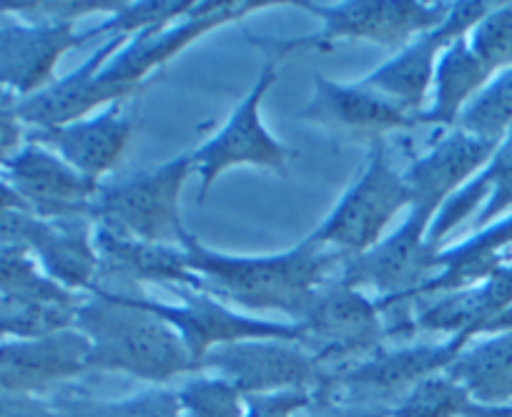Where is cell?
Listing matches in <instances>:
<instances>
[{
	"label": "cell",
	"mask_w": 512,
	"mask_h": 417,
	"mask_svg": "<svg viewBox=\"0 0 512 417\" xmlns=\"http://www.w3.org/2000/svg\"><path fill=\"white\" fill-rule=\"evenodd\" d=\"M186 262L201 279V292L221 299L251 317L279 315L284 322H302L317 294L339 277L342 254L322 247L312 237L282 254H226L206 247L191 234L184 242Z\"/></svg>",
	"instance_id": "obj_1"
},
{
	"label": "cell",
	"mask_w": 512,
	"mask_h": 417,
	"mask_svg": "<svg viewBox=\"0 0 512 417\" xmlns=\"http://www.w3.org/2000/svg\"><path fill=\"white\" fill-rule=\"evenodd\" d=\"M136 294L93 289L76 309V330L91 342V370L166 385L196 372L179 332L146 309Z\"/></svg>",
	"instance_id": "obj_2"
},
{
	"label": "cell",
	"mask_w": 512,
	"mask_h": 417,
	"mask_svg": "<svg viewBox=\"0 0 512 417\" xmlns=\"http://www.w3.org/2000/svg\"><path fill=\"white\" fill-rule=\"evenodd\" d=\"M292 6L319 21V31L302 38H251L269 58L284 61L297 51H332L334 43L364 41L397 53L422 33L445 21L450 3L425 0H344V3H314L297 0Z\"/></svg>",
	"instance_id": "obj_3"
},
{
	"label": "cell",
	"mask_w": 512,
	"mask_h": 417,
	"mask_svg": "<svg viewBox=\"0 0 512 417\" xmlns=\"http://www.w3.org/2000/svg\"><path fill=\"white\" fill-rule=\"evenodd\" d=\"M191 174L194 161L186 151L118 184L101 186L91 206V222L139 242L184 247L191 232L181 217V196Z\"/></svg>",
	"instance_id": "obj_4"
},
{
	"label": "cell",
	"mask_w": 512,
	"mask_h": 417,
	"mask_svg": "<svg viewBox=\"0 0 512 417\" xmlns=\"http://www.w3.org/2000/svg\"><path fill=\"white\" fill-rule=\"evenodd\" d=\"M410 204L405 171L392 164L384 139L372 141L362 171L309 237L344 259L362 257L387 237L390 224L402 209H410Z\"/></svg>",
	"instance_id": "obj_5"
},
{
	"label": "cell",
	"mask_w": 512,
	"mask_h": 417,
	"mask_svg": "<svg viewBox=\"0 0 512 417\" xmlns=\"http://www.w3.org/2000/svg\"><path fill=\"white\" fill-rule=\"evenodd\" d=\"M277 3L267 0H224V3H199L194 13L166 28H149L128 38L126 46L98 71L96 91L101 109L111 103L128 101L136 91L149 83V78L164 66H169L179 53H184L191 43L201 41L216 28L226 23L241 21L256 11H264Z\"/></svg>",
	"instance_id": "obj_6"
},
{
	"label": "cell",
	"mask_w": 512,
	"mask_h": 417,
	"mask_svg": "<svg viewBox=\"0 0 512 417\" xmlns=\"http://www.w3.org/2000/svg\"><path fill=\"white\" fill-rule=\"evenodd\" d=\"M279 66H282L279 58H269L256 76L254 86L236 103L224 126L191 151L194 174L199 176V204H204L206 196L211 194V186L236 166H256L282 176L289 171L294 151L269 131L262 116L264 101L279 81Z\"/></svg>",
	"instance_id": "obj_7"
},
{
	"label": "cell",
	"mask_w": 512,
	"mask_h": 417,
	"mask_svg": "<svg viewBox=\"0 0 512 417\" xmlns=\"http://www.w3.org/2000/svg\"><path fill=\"white\" fill-rule=\"evenodd\" d=\"M467 345L470 342L462 337H447L437 345L382 347L352 365L324 370L317 390L349 405L392 410L425 377L445 372Z\"/></svg>",
	"instance_id": "obj_8"
},
{
	"label": "cell",
	"mask_w": 512,
	"mask_h": 417,
	"mask_svg": "<svg viewBox=\"0 0 512 417\" xmlns=\"http://www.w3.org/2000/svg\"><path fill=\"white\" fill-rule=\"evenodd\" d=\"M299 327L302 345L322 370L364 360L387 340V322L374 297L339 277L317 294Z\"/></svg>",
	"instance_id": "obj_9"
},
{
	"label": "cell",
	"mask_w": 512,
	"mask_h": 417,
	"mask_svg": "<svg viewBox=\"0 0 512 417\" xmlns=\"http://www.w3.org/2000/svg\"><path fill=\"white\" fill-rule=\"evenodd\" d=\"M440 247L427 242V232L405 222L362 257L344 259L339 279L362 292H374L382 315L395 317L420 299L422 289L440 274Z\"/></svg>",
	"instance_id": "obj_10"
},
{
	"label": "cell",
	"mask_w": 512,
	"mask_h": 417,
	"mask_svg": "<svg viewBox=\"0 0 512 417\" xmlns=\"http://www.w3.org/2000/svg\"><path fill=\"white\" fill-rule=\"evenodd\" d=\"M179 302H161V299L139 294L141 304L154 315L169 322L189 350L191 362L199 372L201 362L211 350L246 340H297L302 342V327L297 322L262 320L229 307L221 299L199 289H171Z\"/></svg>",
	"instance_id": "obj_11"
},
{
	"label": "cell",
	"mask_w": 512,
	"mask_h": 417,
	"mask_svg": "<svg viewBox=\"0 0 512 417\" xmlns=\"http://www.w3.org/2000/svg\"><path fill=\"white\" fill-rule=\"evenodd\" d=\"M249 395L282 390H317L324 370L297 340H246L211 350L199 367Z\"/></svg>",
	"instance_id": "obj_12"
},
{
	"label": "cell",
	"mask_w": 512,
	"mask_h": 417,
	"mask_svg": "<svg viewBox=\"0 0 512 417\" xmlns=\"http://www.w3.org/2000/svg\"><path fill=\"white\" fill-rule=\"evenodd\" d=\"M495 149L497 144L492 141L475 139L460 129L445 131L405 169V181L412 194L407 222L430 234L442 206L485 169Z\"/></svg>",
	"instance_id": "obj_13"
},
{
	"label": "cell",
	"mask_w": 512,
	"mask_h": 417,
	"mask_svg": "<svg viewBox=\"0 0 512 417\" xmlns=\"http://www.w3.org/2000/svg\"><path fill=\"white\" fill-rule=\"evenodd\" d=\"M512 330V267H502L485 282L460 292L440 294L415 304L405 340L420 332H442L472 342Z\"/></svg>",
	"instance_id": "obj_14"
},
{
	"label": "cell",
	"mask_w": 512,
	"mask_h": 417,
	"mask_svg": "<svg viewBox=\"0 0 512 417\" xmlns=\"http://www.w3.org/2000/svg\"><path fill=\"white\" fill-rule=\"evenodd\" d=\"M299 121H309L332 134L349 139L379 141L392 131L417 126V119L397 106L395 101L372 91L362 81H334L327 76H314V88L304 109H299Z\"/></svg>",
	"instance_id": "obj_15"
},
{
	"label": "cell",
	"mask_w": 512,
	"mask_h": 417,
	"mask_svg": "<svg viewBox=\"0 0 512 417\" xmlns=\"http://www.w3.org/2000/svg\"><path fill=\"white\" fill-rule=\"evenodd\" d=\"M98 282L93 289L113 294H136L144 284L169 289H199L201 279L191 272L181 247L139 242L96 227Z\"/></svg>",
	"instance_id": "obj_16"
},
{
	"label": "cell",
	"mask_w": 512,
	"mask_h": 417,
	"mask_svg": "<svg viewBox=\"0 0 512 417\" xmlns=\"http://www.w3.org/2000/svg\"><path fill=\"white\" fill-rule=\"evenodd\" d=\"M8 176L16 194L36 217L91 219V206L101 184L78 174L71 164L41 144H31L8 164Z\"/></svg>",
	"instance_id": "obj_17"
},
{
	"label": "cell",
	"mask_w": 512,
	"mask_h": 417,
	"mask_svg": "<svg viewBox=\"0 0 512 417\" xmlns=\"http://www.w3.org/2000/svg\"><path fill=\"white\" fill-rule=\"evenodd\" d=\"M134 131V116L126 109V101H118L73 124L41 129L36 141L61 156L78 174L101 184L103 176L123 161Z\"/></svg>",
	"instance_id": "obj_18"
},
{
	"label": "cell",
	"mask_w": 512,
	"mask_h": 417,
	"mask_svg": "<svg viewBox=\"0 0 512 417\" xmlns=\"http://www.w3.org/2000/svg\"><path fill=\"white\" fill-rule=\"evenodd\" d=\"M91 370V342L73 330L0 345V392L31 395Z\"/></svg>",
	"instance_id": "obj_19"
},
{
	"label": "cell",
	"mask_w": 512,
	"mask_h": 417,
	"mask_svg": "<svg viewBox=\"0 0 512 417\" xmlns=\"http://www.w3.org/2000/svg\"><path fill=\"white\" fill-rule=\"evenodd\" d=\"M93 38V31L78 33L76 23L8 28L0 33V83L26 98L36 96L53 83L58 61Z\"/></svg>",
	"instance_id": "obj_20"
},
{
	"label": "cell",
	"mask_w": 512,
	"mask_h": 417,
	"mask_svg": "<svg viewBox=\"0 0 512 417\" xmlns=\"http://www.w3.org/2000/svg\"><path fill=\"white\" fill-rule=\"evenodd\" d=\"M507 209H512V129L502 136L485 169L442 206V212L437 214L435 224L427 234V242L442 247V242L472 214H475L472 227L475 232H480V229L500 222Z\"/></svg>",
	"instance_id": "obj_21"
},
{
	"label": "cell",
	"mask_w": 512,
	"mask_h": 417,
	"mask_svg": "<svg viewBox=\"0 0 512 417\" xmlns=\"http://www.w3.org/2000/svg\"><path fill=\"white\" fill-rule=\"evenodd\" d=\"M126 36H108L103 38L101 46L81 63L73 73H68L61 81H53L51 86L43 88L41 93L31 98H23L16 109L23 124L41 129H53V126H66L73 121H81L86 116L96 114L101 109L96 91V76L123 46Z\"/></svg>",
	"instance_id": "obj_22"
},
{
	"label": "cell",
	"mask_w": 512,
	"mask_h": 417,
	"mask_svg": "<svg viewBox=\"0 0 512 417\" xmlns=\"http://www.w3.org/2000/svg\"><path fill=\"white\" fill-rule=\"evenodd\" d=\"M450 43H455V38L440 23L437 28L422 33L415 41L407 43L405 48L392 53L387 61L379 63L374 71H369L359 81L372 88V91L382 93L384 98L395 101L397 106L410 111L417 119L430 103L437 61H440V56Z\"/></svg>",
	"instance_id": "obj_23"
},
{
	"label": "cell",
	"mask_w": 512,
	"mask_h": 417,
	"mask_svg": "<svg viewBox=\"0 0 512 417\" xmlns=\"http://www.w3.org/2000/svg\"><path fill=\"white\" fill-rule=\"evenodd\" d=\"M41 272L73 294H91L98 282L96 224L91 219H58L31 249Z\"/></svg>",
	"instance_id": "obj_24"
},
{
	"label": "cell",
	"mask_w": 512,
	"mask_h": 417,
	"mask_svg": "<svg viewBox=\"0 0 512 417\" xmlns=\"http://www.w3.org/2000/svg\"><path fill=\"white\" fill-rule=\"evenodd\" d=\"M492 81V73L482 66L480 58L472 53L467 38L450 43L437 61L435 81L427 109L417 116V124L435 126L442 134L452 131L460 121L462 111L470 106L472 98Z\"/></svg>",
	"instance_id": "obj_25"
},
{
	"label": "cell",
	"mask_w": 512,
	"mask_h": 417,
	"mask_svg": "<svg viewBox=\"0 0 512 417\" xmlns=\"http://www.w3.org/2000/svg\"><path fill=\"white\" fill-rule=\"evenodd\" d=\"M447 372L477 405L512 402V330L472 340Z\"/></svg>",
	"instance_id": "obj_26"
},
{
	"label": "cell",
	"mask_w": 512,
	"mask_h": 417,
	"mask_svg": "<svg viewBox=\"0 0 512 417\" xmlns=\"http://www.w3.org/2000/svg\"><path fill=\"white\" fill-rule=\"evenodd\" d=\"M81 294H0V337L38 340L76 327Z\"/></svg>",
	"instance_id": "obj_27"
},
{
	"label": "cell",
	"mask_w": 512,
	"mask_h": 417,
	"mask_svg": "<svg viewBox=\"0 0 512 417\" xmlns=\"http://www.w3.org/2000/svg\"><path fill=\"white\" fill-rule=\"evenodd\" d=\"M455 129L500 144L502 136L512 129V68L492 76V81L462 111Z\"/></svg>",
	"instance_id": "obj_28"
},
{
	"label": "cell",
	"mask_w": 512,
	"mask_h": 417,
	"mask_svg": "<svg viewBox=\"0 0 512 417\" xmlns=\"http://www.w3.org/2000/svg\"><path fill=\"white\" fill-rule=\"evenodd\" d=\"M470 405L472 400L465 387L445 370L425 377L420 385L412 387L392 407L390 417H465Z\"/></svg>",
	"instance_id": "obj_29"
},
{
	"label": "cell",
	"mask_w": 512,
	"mask_h": 417,
	"mask_svg": "<svg viewBox=\"0 0 512 417\" xmlns=\"http://www.w3.org/2000/svg\"><path fill=\"white\" fill-rule=\"evenodd\" d=\"M199 3L194 0H141V3H123L118 13H113L106 23L93 28L96 38L126 36L134 38L136 33H144L149 28H166L171 23L181 21Z\"/></svg>",
	"instance_id": "obj_30"
},
{
	"label": "cell",
	"mask_w": 512,
	"mask_h": 417,
	"mask_svg": "<svg viewBox=\"0 0 512 417\" xmlns=\"http://www.w3.org/2000/svg\"><path fill=\"white\" fill-rule=\"evenodd\" d=\"M66 417H184L179 392L154 387L123 400H81L63 407Z\"/></svg>",
	"instance_id": "obj_31"
},
{
	"label": "cell",
	"mask_w": 512,
	"mask_h": 417,
	"mask_svg": "<svg viewBox=\"0 0 512 417\" xmlns=\"http://www.w3.org/2000/svg\"><path fill=\"white\" fill-rule=\"evenodd\" d=\"M184 417H244L246 402L236 387L211 375H199L179 387Z\"/></svg>",
	"instance_id": "obj_32"
},
{
	"label": "cell",
	"mask_w": 512,
	"mask_h": 417,
	"mask_svg": "<svg viewBox=\"0 0 512 417\" xmlns=\"http://www.w3.org/2000/svg\"><path fill=\"white\" fill-rule=\"evenodd\" d=\"M467 43L492 76L512 68V3H495L492 11L472 28Z\"/></svg>",
	"instance_id": "obj_33"
},
{
	"label": "cell",
	"mask_w": 512,
	"mask_h": 417,
	"mask_svg": "<svg viewBox=\"0 0 512 417\" xmlns=\"http://www.w3.org/2000/svg\"><path fill=\"white\" fill-rule=\"evenodd\" d=\"M28 249L0 247V294H61ZM73 294V292H71Z\"/></svg>",
	"instance_id": "obj_34"
},
{
	"label": "cell",
	"mask_w": 512,
	"mask_h": 417,
	"mask_svg": "<svg viewBox=\"0 0 512 417\" xmlns=\"http://www.w3.org/2000/svg\"><path fill=\"white\" fill-rule=\"evenodd\" d=\"M244 417H297L314 402V390H282L244 397Z\"/></svg>",
	"instance_id": "obj_35"
},
{
	"label": "cell",
	"mask_w": 512,
	"mask_h": 417,
	"mask_svg": "<svg viewBox=\"0 0 512 417\" xmlns=\"http://www.w3.org/2000/svg\"><path fill=\"white\" fill-rule=\"evenodd\" d=\"M392 410H382V407H362L349 405V402L332 400L324 392L314 390V402L307 410V417H390Z\"/></svg>",
	"instance_id": "obj_36"
},
{
	"label": "cell",
	"mask_w": 512,
	"mask_h": 417,
	"mask_svg": "<svg viewBox=\"0 0 512 417\" xmlns=\"http://www.w3.org/2000/svg\"><path fill=\"white\" fill-rule=\"evenodd\" d=\"M0 417H66L63 410L36 400L33 395L0 392Z\"/></svg>",
	"instance_id": "obj_37"
},
{
	"label": "cell",
	"mask_w": 512,
	"mask_h": 417,
	"mask_svg": "<svg viewBox=\"0 0 512 417\" xmlns=\"http://www.w3.org/2000/svg\"><path fill=\"white\" fill-rule=\"evenodd\" d=\"M23 121L16 111L0 109V164H11L21 154Z\"/></svg>",
	"instance_id": "obj_38"
},
{
	"label": "cell",
	"mask_w": 512,
	"mask_h": 417,
	"mask_svg": "<svg viewBox=\"0 0 512 417\" xmlns=\"http://www.w3.org/2000/svg\"><path fill=\"white\" fill-rule=\"evenodd\" d=\"M465 417H512V402H505V405H477V402H472Z\"/></svg>",
	"instance_id": "obj_39"
},
{
	"label": "cell",
	"mask_w": 512,
	"mask_h": 417,
	"mask_svg": "<svg viewBox=\"0 0 512 417\" xmlns=\"http://www.w3.org/2000/svg\"><path fill=\"white\" fill-rule=\"evenodd\" d=\"M16 206L28 209L26 201L16 194V189L11 184H0V209H16Z\"/></svg>",
	"instance_id": "obj_40"
}]
</instances>
